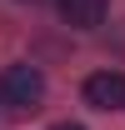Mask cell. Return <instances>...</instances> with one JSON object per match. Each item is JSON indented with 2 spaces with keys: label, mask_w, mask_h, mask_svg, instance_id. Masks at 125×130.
Here are the masks:
<instances>
[{
  "label": "cell",
  "mask_w": 125,
  "mask_h": 130,
  "mask_svg": "<svg viewBox=\"0 0 125 130\" xmlns=\"http://www.w3.org/2000/svg\"><path fill=\"white\" fill-rule=\"evenodd\" d=\"M0 100H5L10 110H35V105L45 100V75H40L35 65H10V70L0 75Z\"/></svg>",
  "instance_id": "6da1fadb"
},
{
  "label": "cell",
  "mask_w": 125,
  "mask_h": 130,
  "mask_svg": "<svg viewBox=\"0 0 125 130\" xmlns=\"http://www.w3.org/2000/svg\"><path fill=\"white\" fill-rule=\"evenodd\" d=\"M110 0H60V20L70 30H95L100 20H105Z\"/></svg>",
  "instance_id": "3957f363"
},
{
  "label": "cell",
  "mask_w": 125,
  "mask_h": 130,
  "mask_svg": "<svg viewBox=\"0 0 125 130\" xmlns=\"http://www.w3.org/2000/svg\"><path fill=\"white\" fill-rule=\"evenodd\" d=\"M85 105H95V110H125V75L120 70H95L85 80Z\"/></svg>",
  "instance_id": "7a4b0ae2"
},
{
  "label": "cell",
  "mask_w": 125,
  "mask_h": 130,
  "mask_svg": "<svg viewBox=\"0 0 125 130\" xmlns=\"http://www.w3.org/2000/svg\"><path fill=\"white\" fill-rule=\"evenodd\" d=\"M50 130H85V125H70V120H60V125H50Z\"/></svg>",
  "instance_id": "277c9868"
}]
</instances>
